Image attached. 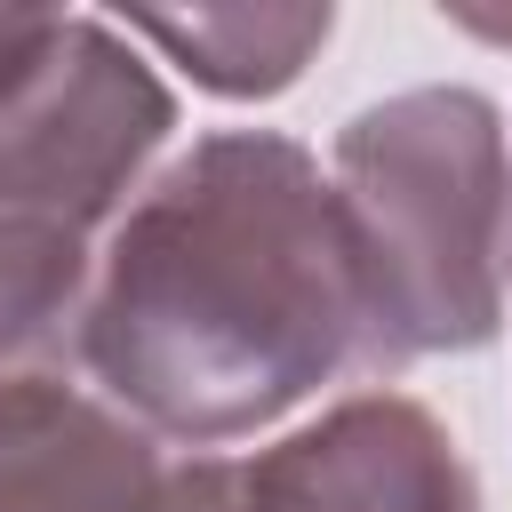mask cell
Segmentation results:
<instances>
[{"label":"cell","instance_id":"3","mask_svg":"<svg viewBox=\"0 0 512 512\" xmlns=\"http://www.w3.org/2000/svg\"><path fill=\"white\" fill-rule=\"evenodd\" d=\"M328 176L384 384L512 328V120L488 88L424 80L360 104L328 144Z\"/></svg>","mask_w":512,"mask_h":512},{"label":"cell","instance_id":"1","mask_svg":"<svg viewBox=\"0 0 512 512\" xmlns=\"http://www.w3.org/2000/svg\"><path fill=\"white\" fill-rule=\"evenodd\" d=\"M80 376L200 456L304 424L336 384H384L328 160L288 128L176 144L104 240Z\"/></svg>","mask_w":512,"mask_h":512},{"label":"cell","instance_id":"5","mask_svg":"<svg viewBox=\"0 0 512 512\" xmlns=\"http://www.w3.org/2000/svg\"><path fill=\"white\" fill-rule=\"evenodd\" d=\"M248 512H480V480L416 392L360 384L248 448Z\"/></svg>","mask_w":512,"mask_h":512},{"label":"cell","instance_id":"6","mask_svg":"<svg viewBox=\"0 0 512 512\" xmlns=\"http://www.w3.org/2000/svg\"><path fill=\"white\" fill-rule=\"evenodd\" d=\"M120 32L176 64L216 104H272L288 96L320 48L336 40V8H280V0H216V8H128Z\"/></svg>","mask_w":512,"mask_h":512},{"label":"cell","instance_id":"2","mask_svg":"<svg viewBox=\"0 0 512 512\" xmlns=\"http://www.w3.org/2000/svg\"><path fill=\"white\" fill-rule=\"evenodd\" d=\"M176 88L96 8H24L0 48V384L80 376L112 224L176 152Z\"/></svg>","mask_w":512,"mask_h":512},{"label":"cell","instance_id":"8","mask_svg":"<svg viewBox=\"0 0 512 512\" xmlns=\"http://www.w3.org/2000/svg\"><path fill=\"white\" fill-rule=\"evenodd\" d=\"M16 16H24V8H0V48H8V32H16Z\"/></svg>","mask_w":512,"mask_h":512},{"label":"cell","instance_id":"4","mask_svg":"<svg viewBox=\"0 0 512 512\" xmlns=\"http://www.w3.org/2000/svg\"><path fill=\"white\" fill-rule=\"evenodd\" d=\"M0 512H248V456L144 432L88 376L0 384Z\"/></svg>","mask_w":512,"mask_h":512},{"label":"cell","instance_id":"7","mask_svg":"<svg viewBox=\"0 0 512 512\" xmlns=\"http://www.w3.org/2000/svg\"><path fill=\"white\" fill-rule=\"evenodd\" d=\"M440 24H456V32L488 40V48H512V8H488V0H448V8H440Z\"/></svg>","mask_w":512,"mask_h":512}]
</instances>
